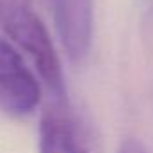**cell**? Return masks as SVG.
<instances>
[{
	"instance_id": "2",
	"label": "cell",
	"mask_w": 153,
	"mask_h": 153,
	"mask_svg": "<svg viewBox=\"0 0 153 153\" xmlns=\"http://www.w3.org/2000/svg\"><path fill=\"white\" fill-rule=\"evenodd\" d=\"M42 101V87L20 52L0 38V110L11 117L31 115Z\"/></svg>"
},
{
	"instance_id": "1",
	"label": "cell",
	"mask_w": 153,
	"mask_h": 153,
	"mask_svg": "<svg viewBox=\"0 0 153 153\" xmlns=\"http://www.w3.org/2000/svg\"><path fill=\"white\" fill-rule=\"evenodd\" d=\"M0 29L31 56L54 99H65L61 61L33 0H0Z\"/></svg>"
},
{
	"instance_id": "5",
	"label": "cell",
	"mask_w": 153,
	"mask_h": 153,
	"mask_svg": "<svg viewBox=\"0 0 153 153\" xmlns=\"http://www.w3.org/2000/svg\"><path fill=\"white\" fill-rule=\"evenodd\" d=\"M117 153H149V149L146 148V144L135 137H126L124 140H121Z\"/></svg>"
},
{
	"instance_id": "3",
	"label": "cell",
	"mask_w": 153,
	"mask_h": 153,
	"mask_svg": "<svg viewBox=\"0 0 153 153\" xmlns=\"http://www.w3.org/2000/svg\"><path fill=\"white\" fill-rule=\"evenodd\" d=\"M61 47L72 63H81L92 47L94 0H47Z\"/></svg>"
},
{
	"instance_id": "4",
	"label": "cell",
	"mask_w": 153,
	"mask_h": 153,
	"mask_svg": "<svg viewBox=\"0 0 153 153\" xmlns=\"http://www.w3.org/2000/svg\"><path fill=\"white\" fill-rule=\"evenodd\" d=\"M40 153H88L83 128L67 105V99H54L40 117Z\"/></svg>"
}]
</instances>
